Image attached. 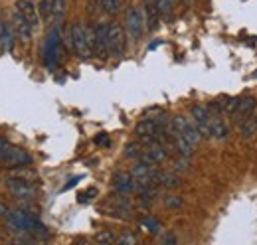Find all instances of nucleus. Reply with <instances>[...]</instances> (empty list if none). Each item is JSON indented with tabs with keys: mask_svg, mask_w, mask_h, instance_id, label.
Segmentation results:
<instances>
[{
	"mask_svg": "<svg viewBox=\"0 0 257 245\" xmlns=\"http://www.w3.org/2000/svg\"><path fill=\"white\" fill-rule=\"evenodd\" d=\"M16 12L22 14V16L28 20V24L32 26L34 30L40 26V18H42V16H40V10L34 6L30 0H18V2H16Z\"/></svg>",
	"mask_w": 257,
	"mask_h": 245,
	"instance_id": "nucleus-13",
	"label": "nucleus"
},
{
	"mask_svg": "<svg viewBox=\"0 0 257 245\" xmlns=\"http://www.w3.org/2000/svg\"><path fill=\"white\" fill-rule=\"evenodd\" d=\"M101 210L107 212L109 215H113V217H128V214H131V202H128L127 194H119L117 192V196H113Z\"/></svg>",
	"mask_w": 257,
	"mask_h": 245,
	"instance_id": "nucleus-9",
	"label": "nucleus"
},
{
	"mask_svg": "<svg viewBox=\"0 0 257 245\" xmlns=\"http://www.w3.org/2000/svg\"><path fill=\"white\" fill-rule=\"evenodd\" d=\"M125 28H127V34L131 36V40H135V42H139L143 38L145 30H147L145 16L137 6H128L125 10Z\"/></svg>",
	"mask_w": 257,
	"mask_h": 245,
	"instance_id": "nucleus-3",
	"label": "nucleus"
},
{
	"mask_svg": "<svg viewBox=\"0 0 257 245\" xmlns=\"http://www.w3.org/2000/svg\"><path fill=\"white\" fill-rule=\"evenodd\" d=\"M6 145H8V143H6V139H4V137H0V153L4 151V147H6Z\"/></svg>",
	"mask_w": 257,
	"mask_h": 245,
	"instance_id": "nucleus-36",
	"label": "nucleus"
},
{
	"mask_svg": "<svg viewBox=\"0 0 257 245\" xmlns=\"http://www.w3.org/2000/svg\"><path fill=\"white\" fill-rule=\"evenodd\" d=\"M65 14V0H52V18L60 22Z\"/></svg>",
	"mask_w": 257,
	"mask_h": 245,
	"instance_id": "nucleus-23",
	"label": "nucleus"
},
{
	"mask_svg": "<svg viewBox=\"0 0 257 245\" xmlns=\"http://www.w3.org/2000/svg\"><path fill=\"white\" fill-rule=\"evenodd\" d=\"M155 4H157V10H159L161 18H164V20L172 18V6H174L172 0H155Z\"/></svg>",
	"mask_w": 257,
	"mask_h": 245,
	"instance_id": "nucleus-21",
	"label": "nucleus"
},
{
	"mask_svg": "<svg viewBox=\"0 0 257 245\" xmlns=\"http://www.w3.org/2000/svg\"><path fill=\"white\" fill-rule=\"evenodd\" d=\"M107 48H109V56L113 58H121L125 54V32L115 22H111L107 30Z\"/></svg>",
	"mask_w": 257,
	"mask_h": 245,
	"instance_id": "nucleus-7",
	"label": "nucleus"
},
{
	"mask_svg": "<svg viewBox=\"0 0 257 245\" xmlns=\"http://www.w3.org/2000/svg\"><path fill=\"white\" fill-rule=\"evenodd\" d=\"M69 44L75 56L87 60L93 56V30L87 28L83 22H73L69 30Z\"/></svg>",
	"mask_w": 257,
	"mask_h": 245,
	"instance_id": "nucleus-1",
	"label": "nucleus"
},
{
	"mask_svg": "<svg viewBox=\"0 0 257 245\" xmlns=\"http://www.w3.org/2000/svg\"><path fill=\"white\" fill-rule=\"evenodd\" d=\"M0 42H2V50L4 52H10L12 50V30L8 26H4V32L0 36Z\"/></svg>",
	"mask_w": 257,
	"mask_h": 245,
	"instance_id": "nucleus-25",
	"label": "nucleus"
},
{
	"mask_svg": "<svg viewBox=\"0 0 257 245\" xmlns=\"http://www.w3.org/2000/svg\"><path fill=\"white\" fill-rule=\"evenodd\" d=\"M162 241H164V243H176V237H174V235H166Z\"/></svg>",
	"mask_w": 257,
	"mask_h": 245,
	"instance_id": "nucleus-35",
	"label": "nucleus"
},
{
	"mask_svg": "<svg viewBox=\"0 0 257 245\" xmlns=\"http://www.w3.org/2000/svg\"><path fill=\"white\" fill-rule=\"evenodd\" d=\"M10 214H12V210H10V208H8L4 202H0V217H2V219H8V217H10Z\"/></svg>",
	"mask_w": 257,
	"mask_h": 245,
	"instance_id": "nucleus-33",
	"label": "nucleus"
},
{
	"mask_svg": "<svg viewBox=\"0 0 257 245\" xmlns=\"http://www.w3.org/2000/svg\"><path fill=\"white\" fill-rule=\"evenodd\" d=\"M95 145H99V147H109V145H111L109 135H107V133H99L95 137Z\"/></svg>",
	"mask_w": 257,
	"mask_h": 245,
	"instance_id": "nucleus-31",
	"label": "nucleus"
},
{
	"mask_svg": "<svg viewBox=\"0 0 257 245\" xmlns=\"http://www.w3.org/2000/svg\"><path fill=\"white\" fill-rule=\"evenodd\" d=\"M95 241L97 243H115L117 237H115L111 231H99L95 235Z\"/></svg>",
	"mask_w": 257,
	"mask_h": 245,
	"instance_id": "nucleus-27",
	"label": "nucleus"
},
{
	"mask_svg": "<svg viewBox=\"0 0 257 245\" xmlns=\"http://www.w3.org/2000/svg\"><path fill=\"white\" fill-rule=\"evenodd\" d=\"M2 32H4V22H2V14H0V36H2Z\"/></svg>",
	"mask_w": 257,
	"mask_h": 245,
	"instance_id": "nucleus-37",
	"label": "nucleus"
},
{
	"mask_svg": "<svg viewBox=\"0 0 257 245\" xmlns=\"http://www.w3.org/2000/svg\"><path fill=\"white\" fill-rule=\"evenodd\" d=\"M172 2H180V0H172Z\"/></svg>",
	"mask_w": 257,
	"mask_h": 245,
	"instance_id": "nucleus-38",
	"label": "nucleus"
},
{
	"mask_svg": "<svg viewBox=\"0 0 257 245\" xmlns=\"http://www.w3.org/2000/svg\"><path fill=\"white\" fill-rule=\"evenodd\" d=\"M143 225H145L151 233H159V231H161V221H157V219H153V217H145V219H143Z\"/></svg>",
	"mask_w": 257,
	"mask_h": 245,
	"instance_id": "nucleus-28",
	"label": "nucleus"
},
{
	"mask_svg": "<svg viewBox=\"0 0 257 245\" xmlns=\"http://www.w3.org/2000/svg\"><path fill=\"white\" fill-rule=\"evenodd\" d=\"M172 129L178 131L188 143H192L194 147L202 141V137H200V133H198V129H196V125L192 122V119H188L184 115H174L172 117Z\"/></svg>",
	"mask_w": 257,
	"mask_h": 245,
	"instance_id": "nucleus-8",
	"label": "nucleus"
},
{
	"mask_svg": "<svg viewBox=\"0 0 257 245\" xmlns=\"http://www.w3.org/2000/svg\"><path fill=\"white\" fill-rule=\"evenodd\" d=\"M58 48H60L58 32H52L48 42H46V65L48 67H56V63H58Z\"/></svg>",
	"mask_w": 257,
	"mask_h": 245,
	"instance_id": "nucleus-18",
	"label": "nucleus"
},
{
	"mask_svg": "<svg viewBox=\"0 0 257 245\" xmlns=\"http://www.w3.org/2000/svg\"><path fill=\"white\" fill-rule=\"evenodd\" d=\"M141 153H143V145L139 143V141H133V143H128L127 147H125V156L127 158H139L141 156Z\"/></svg>",
	"mask_w": 257,
	"mask_h": 245,
	"instance_id": "nucleus-24",
	"label": "nucleus"
},
{
	"mask_svg": "<svg viewBox=\"0 0 257 245\" xmlns=\"http://www.w3.org/2000/svg\"><path fill=\"white\" fill-rule=\"evenodd\" d=\"M166 156H168V149L162 145L161 141H151L143 147V153L139 156V160L147 162L149 166H157V164L166 160Z\"/></svg>",
	"mask_w": 257,
	"mask_h": 245,
	"instance_id": "nucleus-6",
	"label": "nucleus"
},
{
	"mask_svg": "<svg viewBox=\"0 0 257 245\" xmlns=\"http://www.w3.org/2000/svg\"><path fill=\"white\" fill-rule=\"evenodd\" d=\"M253 107H255V99H253V97H247V95H241V97H237V105H235L231 117L239 125V122L243 121V119L253 111Z\"/></svg>",
	"mask_w": 257,
	"mask_h": 245,
	"instance_id": "nucleus-14",
	"label": "nucleus"
},
{
	"mask_svg": "<svg viewBox=\"0 0 257 245\" xmlns=\"http://www.w3.org/2000/svg\"><path fill=\"white\" fill-rule=\"evenodd\" d=\"M113 188L119 194H131V192H135V180H133L131 172H117L113 176Z\"/></svg>",
	"mask_w": 257,
	"mask_h": 245,
	"instance_id": "nucleus-17",
	"label": "nucleus"
},
{
	"mask_svg": "<svg viewBox=\"0 0 257 245\" xmlns=\"http://www.w3.org/2000/svg\"><path fill=\"white\" fill-rule=\"evenodd\" d=\"M159 133H161V129H159V125L155 122V119H149V117H145L143 121H139V125L135 127V135H137V139L141 141V143H151V141H157L159 139Z\"/></svg>",
	"mask_w": 257,
	"mask_h": 245,
	"instance_id": "nucleus-11",
	"label": "nucleus"
},
{
	"mask_svg": "<svg viewBox=\"0 0 257 245\" xmlns=\"http://www.w3.org/2000/svg\"><path fill=\"white\" fill-rule=\"evenodd\" d=\"M6 190L20 202H32L38 196V186L34 182H24V180H18V178H10L6 176Z\"/></svg>",
	"mask_w": 257,
	"mask_h": 245,
	"instance_id": "nucleus-2",
	"label": "nucleus"
},
{
	"mask_svg": "<svg viewBox=\"0 0 257 245\" xmlns=\"http://www.w3.org/2000/svg\"><path fill=\"white\" fill-rule=\"evenodd\" d=\"M95 196H97V188H87L85 192H81V194L77 196V202H79V204H85V202L93 200Z\"/></svg>",
	"mask_w": 257,
	"mask_h": 245,
	"instance_id": "nucleus-29",
	"label": "nucleus"
},
{
	"mask_svg": "<svg viewBox=\"0 0 257 245\" xmlns=\"http://www.w3.org/2000/svg\"><path fill=\"white\" fill-rule=\"evenodd\" d=\"M0 162L14 168V166H28L32 164V156L26 153L22 147H16V145H6L4 151L0 153Z\"/></svg>",
	"mask_w": 257,
	"mask_h": 245,
	"instance_id": "nucleus-5",
	"label": "nucleus"
},
{
	"mask_svg": "<svg viewBox=\"0 0 257 245\" xmlns=\"http://www.w3.org/2000/svg\"><path fill=\"white\" fill-rule=\"evenodd\" d=\"M143 12H145L143 16H145V26H147V30L155 32L159 28V24H161V14H159V10H157L155 0H147Z\"/></svg>",
	"mask_w": 257,
	"mask_h": 245,
	"instance_id": "nucleus-15",
	"label": "nucleus"
},
{
	"mask_svg": "<svg viewBox=\"0 0 257 245\" xmlns=\"http://www.w3.org/2000/svg\"><path fill=\"white\" fill-rule=\"evenodd\" d=\"M190 117H192V122L196 125L200 137L204 141L212 139V122H210V111H208V107L202 105V103H196V105L190 107Z\"/></svg>",
	"mask_w": 257,
	"mask_h": 245,
	"instance_id": "nucleus-4",
	"label": "nucleus"
},
{
	"mask_svg": "<svg viewBox=\"0 0 257 245\" xmlns=\"http://www.w3.org/2000/svg\"><path fill=\"white\" fill-rule=\"evenodd\" d=\"M12 32H14V36H16L18 40H22L24 44H28V42L32 40L34 28L28 24V20H26L22 14L14 12V16H12Z\"/></svg>",
	"mask_w": 257,
	"mask_h": 245,
	"instance_id": "nucleus-12",
	"label": "nucleus"
},
{
	"mask_svg": "<svg viewBox=\"0 0 257 245\" xmlns=\"http://www.w3.org/2000/svg\"><path fill=\"white\" fill-rule=\"evenodd\" d=\"M107 30L109 24L107 22H97L93 28V54L99 56L101 60L109 58V48H107Z\"/></svg>",
	"mask_w": 257,
	"mask_h": 245,
	"instance_id": "nucleus-10",
	"label": "nucleus"
},
{
	"mask_svg": "<svg viewBox=\"0 0 257 245\" xmlns=\"http://www.w3.org/2000/svg\"><path fill=\"white\" fill-rule=\"evenodd\" d=\"M8 176H10V178L24 180V182H34V184L40 180V178H38V174L30 168V164H28V166H14V168L8 172Z\"/></svg>",
	"mask_w": 257,
	"mask_h": 245,
	"instance_id": "nucleus-19",
	"label": "nucleus"
},
{
	"mask_svg": "<svg viewBox=\"0 0 257 245\" xmlns=\"http://www.w3.org/2000/svg\"><path fill=\"white\" fill-rule=\"evenodd\" d=\"M164 208H170V210L182 208V198L180 196H166L164 198Z\"/></svg>",
	"mask_w": 257,
	"mask_h": 245,
	"instance_id": "nucleus-26",
	"label": "nucleus"
},
{
	"mask_svg": "<svg viewBox=\"0 0 257 245\" xmlns=\"http://www.w3.org/2000/svg\"><path fill=\"white\" fill-rule=\"evenodd\" d=\"M38 10H40V16L52 18V0H42L40 6H38Z\"/></svg>",
	"mask_w": 257,
	"mask_h": 245,
	"instance_id": "nucleus-30",
	"label": "nucleus"
},
{
	"mask_svg": "<svg viewBox=\"0 0 257 245\" xmlns=\"http://www.w3.org/2000/svg\"><path fill=\"white\" fill-rule=\"evenodd\" d=\"M117 243H128V245H133V243H137V237L135 235H128V233H125V235H121V237H117Z\"/></svg>",
	"mask_w": 257,
	"mask_h": 245,
	"instance_id": "nucleus-32",
	"label": "nucleus"
},
{
	"mask_svg": "<svg viewBox=\"0 0 257 245\" xmlns=\"http://www.w3.org/2000/svg\"><path fill=\"white\" fill-rule=\"evenodd\" d=\"M99 4L103 8V12L109 16H115L121 10V0H99Z\"/></svg>",
	"mask_w": 257,
	"mask_h": 245,
	"instance_id": "nucleus-22",
	"label": "nucleus"
},
{
	"mask_svg": "<svg viewBox=\"0 0 257 245\" xmlns=\"http://www.w3.org/2000/svg\"><path fill=\"white\" fill-rule=\"evenodd\" d=\"M77 180H79V176H77V178H71V180H69V182L64 186V190H69L71 186H75V184H77Z\"/></svg>",
	"mask_w": 257,
	"mask_h": 245,
	"instance_id": "nucleus-34",
	"label": "nucleus"
},
{
	"mask_svg": "<svg viewBox=\"0 0 257 245\" xmlns=\"http://www.w3.org/2000/svg\"><path fill=\"white\" fill-rule=\"evenodd\" d=\"M180 184H182V178H180L176 172H162L161 186L168 188V190H172V188H178Z\"/></svg>",
	"mask_w": 257,
	"mask_h": 245,
	"instance_id": "nucleus-20",
	"label": "nucleus"
},
{
	"mask_svg": "<svg viewBox=\"0 0 257 245\" xmlns=\"http://www.w3.org/2000/svg\"><path fill=\"white\" fill-rule=\"evenodd\" d=\"M210 122H212V139L225 141L229 137V127L225 122L224 115H212L210 113Z\"/></svg>",
	"mask_w": 257,
	"mask_h": 245,
	"instance_id": "nucleus-16",
	"label": "nucleus"
}]
</instances>
